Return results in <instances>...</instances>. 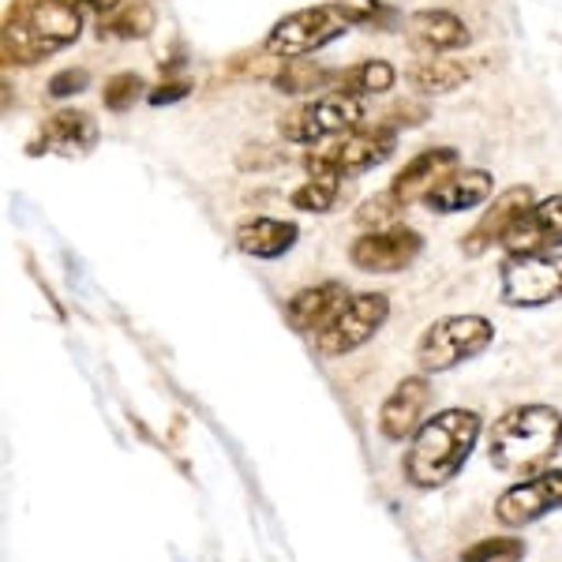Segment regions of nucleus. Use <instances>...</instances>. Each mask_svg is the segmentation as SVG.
I'll return each mask as SVG.
<instances>
[{"mask_svg": "<svg viewBox=\"0 0 562 562\" xmlns=\"http://www.w3.org/2000/svg\"><path fill=\"white\" fill-rule=\"evenodd\" d=\"M532 203H537V195H532L529 184H514V188H506V192H498L495 203L484 211V217L461 237V251H465L469 259L487 256L495 244H503V237L510 233V225L518 222Z\"/></svg>", "mask_w": 562, "mask_h": 562, "instance_id": "13", "label": "nucleus"}, {"mask_svg": "<svg viewBox=\"0 0 562 562\" xmlns=\"http://www.w3.org/2000/svg\"><path fill=\"white\" fill-rule=\"evenodd\" d=\"M458 166H461V158L454 147H428L397 169L394 180H390V192H394L397 203L409 211L413 203L428 199L450 173H458Z\"/></svg>", "mask_w": 562, "mask_h": 562, "instance_id": "14", "label": "nucleus"}, {"mask_svg": "<svg viewBox=\"0 0 562 562\" xmlns=\"http://www.w3.org/2000/svg\"><path fill=\"white\" fill-rule=\"evenodd\" d=\"M281 161H289V154H285V150L259 143V147H248V150L240 154L237 166H240V169H274V166H281Z\"/></svg>", "mask_w": 562, "mask_h": 562, "instance_id": "30", "label": "nucleus"}, {"mask_svg": "<svg viewBox=\"0 0 562 562\" xmlns=\"http://www.w3.org/2000/svg\"><path fill=\"white\" fill-rule=\"evenodd\" d=\"M98 143V124L83 109H60L45 116L38 135L31 139L26 154H87Z\"/></svg>", "mask_w": 562, "mask_h": 562, "instance_id": "17", "label": "nucleus"}, {"mask_svg": "<svg viewBox=\"0 0 562 562\" xmlns=\"http://www.w3.org/2000/svg\"><path fill=\"white\" fill-rule=\"evenodd\" d=\"M498 301L506 307H548L562 301V256H506L498 270Z\"/></svg>", "mask_w": 562, "mask_h": 562, "instance_id": "8", "label": "nucleus"}, {"mask_svg": "<svg viewBox=\"0 0 562 562\" xmlns=\"http://www.w3.org/2000/svg\"><path fill=\"white\" fill-rule=\"evenodd\" d=\"M428 405H431L428 375L420 371V375L402 379V383L390 390L383 409H379V431H383V439H390V442L413 439L416 428L424 424V413H428Z\"/></svg>", "mask_w": 562, "mask_h": 562, "instance_id": "15", "label": "nucleus"}, {"mask_svg": "<svg viewBox=\"0 0 562 562\" xmlns=\"http://www.w3.org/2000/svg\"><path fill=\"white\" fill-rule=\"evenodd\" d=\"M469 79H473V65L454 57H428L409 71V83L424 94H454Z\"/></svg>", "mask_w": 562, "mask_h": 562, "instance_id": "21", "label": "nucleus"}, {"mask_svg": "<svg viewBox=\"0 0 562 562\" xmlns=\"http://www.w3.org/2000/svg\"><path fill=\"white\" fill-rule=\"evenodd\" d=\"M386 319H390L386 293H357V296H349L346 307H341L319 334H315V349H319L326 360L357 352L383 330Z\"/></svg>", "mask_w": 562, "mask_h": 562, "instance_id": "9", "label": "nucleus"}, {"mask_svg": "<svg viewBox=\"0 0 562 562\" xmlns=\"http://www.w3.org/2000/svg\"><path fill=\"white\" fill-rule=\"evenodd\" d=\"M529 548L518 537H484L461 551V562H525Z\"/></svg>", "mask_w": 562, "mask_h": 562, "instance_id": "26", "label": "nucleus"}, {"mask_svg": "<svg viewBox=\"0 0 562 562\" xmlns=\"http://www.w3.org/2000/svg\"><path fill=\"white\" fill-rule=\"evenodd\" d=\"M364 121V105L360 98H349V94H319L312 102L289 109L285 116L278 121V132L285 143H296V147H319L326 139H338L352 128H360Z\"/></svg>", "mask_w": 562, "mask_h": 562, "instance_id": "7", "label": "nucleus"}, {"mask_svg": "<svg viewBox=\"0 0 562 562\" xmlns=\"http://www.w3.org/2000/svg\"><path fill=\"white\" fill-rule=\"evenodd\" d=\"M405 38L424 57H442V53L465 49L473 42V34H469L465 20L447 12V8H424V12H413L405 20Z\"/></svg>", "mask_w": 562, "mask_h": 562, "instance_id": "16", "label": "nucleus"}, {"mask_svg": "<svg viewBox=\"0 0 562 562\" xmlns=\"http://www.w3.org/2000/svg\"><path fill=\"white\" fill-rule=\"evenodd\" d=\"M79 34H83L79 0H31L4 26V65L31 68L53 57V53L76 45Z\"/></svg>", "mask_w": 562, "mask_h": 562, "instance_id": "3", "label": "nucleus"}, {"mask_svg": "<svg viewBox=\"0 0 562 562\" xmlns=\"http://www.w3.org/2000/svg\"><path fill=\"white\" fill-rule=\"evenodd\" d=\"M188 90H192V83L188 79H173V83H161L154 87L147 94L150 105H169V102H180V98H188Z\"/></svg>", "mask_w": 562, "mask_h": 562, "instance_id": "32", "label": "nucleus"}, {"mask_svg": "<svg viewBox=\"0 0 562 562\" xmlns=\"http://www.w3.org/2000/svg\"><path fill=\"white\" fill-rule=\"evenodd\" d=\"M124 0H79V8H87V12H94V15H102L105 20V12H116Z\"/></svg>", "mask_w": 562, "mask_h": 562, "instance_id": "33", "label": "nucleus"}, {"mask_svg": "<svg viewBox=\"0 0 562 562\" xmlns=\"http://www.w3.org/2000/svg\"><path fill=\"white\" fill-rule=\"evenodd\" d=\"M498 248H503L506 256L559 251L562 248V195H548V199H540V203H532L529 211L510 225V233H506Z\"/></svg>", "mask_w": 562, "mask_h": 562, "instance_id": "12", "label": "nucleus"}, {"mask_svg": "<svg viewBox=\"0 0 562 562\" xmlns=\"http://www.w3.org/2000/svg\"><path fill=\"white\" fill-rule=\"evenodd\" d=\"M397 83V71L390 60H360L357 68H349L341 76V90L338 94H349V98H368V94H386L390 87Z\"/></svg>", "mask_w": 562, "mask_h": 562, "instance_id": "22", "label": "nucleus"}, {"mask_svg": "<svg viewBox=\"0 0 562 562\" xmlns=\"http://www.w3.org/2000/svg\"><path fill=\"white\" fill-rule=\"evenodd\" d=\"M301 237L296 222H285V217H248V222L237 225V248L251 259H281L289 248Z\"/></svg>", "mask_w": 562, "mask_h": 562, "instance_id": "20", "label": "nucleus"}, {"mask_svg": "<svg viewBox=\"0 0 562 562\" xmlns=\"http://www.w3.org/2000/svg\"><path fill=\"white\" fill-rule=\"evenodd\" d=\"M492 341L495 326L484 315H447V319H435L420 334V341H416V368L424 375H439V371H450L480 357L484 349H492Z\"/></svg>", "mask_w": 562, "mask_h": 562, "instance_id": "4", "label": "nucleus"}, {"mask_svg": "<svg viewBox=\"0 0 562 562\" xmlns=\"http://www.w3.org/2000/svg\"><path fill=\"white\" fill-rule=\"evenodd\" d=\"M397 147V128L390 124H375V128H352L346 135L330 143V147H315L304 154V169L307 177H330V180H346L360 177L368 169L383 166V161Z\"/></svg>", "mask_w": 562, "mask_h": 562, "instance_id": "5", "label": "nucleus"}, {"mask_svg": "<svg viewBox=\"0 0 562 562\" xmlns=\"http://www.w3.org/2000/svg\"><path fill=\"white\" fill-rule=\"evenodd\" d=\"M90 83V71L87 68H65V71H57V76L49 79V98H57V102H65V98L71 94H79V90H87Z\"/></svg>", "mask_w": 562, "mask_h": 562, "instance_id": "29", "label": "nucleus"}, {"mask_svg": "<svg viewBox=\"0 0 562 562\" xmlns=\"http://www.w3.org/2000/svg\"><path fill=\"white\" fill-rule=\"evenodd\" d=\"M338 180H330V177H307L301 188H296L293 195H289V203L296 206V211H304V214H326L334 203H338Z\"/></svg>", "mask_w": 562, "mask_h": 562, "instance_id": "25", "label": "nucleus"}, {"mask_svg": "<svg viewBox=\"0 0 562 562\" xmlns=\"http://www.w3.org/2000/svg\"><path fill=\"white\" fill-rule=\"evenodd\" d=\"M326 79L330 76L315 68L312 60H301V57L281 60L278 57V71L270 76V83H274L281 94H307V90H323Z\"/></svg>", "mask_w": 562, "mask_h": 562, "instance_id": "24", "label": "nucleus"}, {"mask_svg": "<svg viewBox=\"0 0 562 562\" xmlns=\"http://www.w3.org/2000/svg\"><path fill=\"white\" fill-rule=\"evenodd\" d=\"M495 192V180L487 169H458L442 180L435 192L424 199L435 214H461V211H473L484 199H492Z\"/></svg>", "mask_w": 562, "mask_h": 562, "instance_id": "19", "label": "nucleus"}, {"mask_svg": "<svg viewBox=\"0 0 562 562\" xmlns=\"http://www.w3.org/2000/svg\"><path fill=\"white\" fill-rule=\"evenodd\" d=\"M562 450V413L551 405H518L503 413L487 439V458L498 473L529 480L551 469Z\"/></svg>", "mask_w": 562, "mask_h": 562, "instance_id": "2", "label": "nucleus"}, {"mask_svg": "<svg viewBox=\"0 0 562 562\" xmlns=\"http://www.w3.org/2000/svg\"><path fill=\"white\" fill-rule=\"evenodd\" d=\"M424 251V237L409 225H386V229H368L349 244V262L364 274H397L413 267Z\"/></svg>", "mask_w": 562, "mask_h": 562, "instance_id": "10", "label": "nucleus"}, {"mask_svg": "<svg viewBox=\"0 0 562 562\" xmlns=\"http://www.w3.org/2000/svg\"><path fill=\"white\" fill-rule=\"evenodd\" d=\"M154 31V8L150 4H128V8H116L109 12V20H102V38H121V42H135V38H147Z\"/></svg>", "mask_w": 562, "mask_h": 562, "instance_id": "23", "label": "nucleus"}, {"mask_svg": "<svg viewBox=\"0 0 562 562\" xmlns=\"http://www.w3.org/2000/svg\"><path fill=\"white\" fill-rule=\"evenodd\" d=\"M405 206L397 203L394 192H379V195H371L364 206L357 211V225H364V229H386V225H394V217L402 214Z\"/></svg>", "mask_w": 562, "mask_h": 562, "instance_id": "28", "label": "nucleus"}, {"mask_svg": "<svg viewBox=\"0 0 562 562\" xmlns=\"http://www.w3.org/2000/svg\"><path fill=\"white\" fill-rule=\"evenodd\" d=\"M341 8H346V15L352 20V26H368V23H375L379 20V0H338Z\"/></svg>", "mask_w": 562, "mask_h": 562, "instance_id": "31", "label": "nucleus"}, {"mask_svg": "<svg viewBox=\"0 0 562 562\" xmlns=\"http://www.w3.org/2000/svg\"><path fill=\"white\" fill-rule=\"evenodd\" d=\"M349 289L346 281H323V285H307L293 301L285 304V319L296 334H319L334 315L346 307Z\"/></svg>", "mask_w": 562, "mask_h": 562, "instance_id": "18", "label": "nucleus"}, {"mask_svg": "<svg viewBox=\"0 0 562 562\" xmlns=\"http://www.w3.org/2000/svg\"><path fill=\"white\" fill-rule=\"evenodd\" d=\"M147 90L143 83V76H135V71H116L113 79H105V90H102V102L109 113H124V109L135 105V98Z\"/></svg>", "mask_w": 562, "mask_h": 562, "instance_id": "27", "label": "nucleus"}, {"mask_svg": "<svg viewBox=\"0 0 562 562\" xmlns=\"http://www.w3.org/2000/svg\"><path fill=\"white\" fill-rule=\"evenodd\" d=\"M555 510H562V469H543V473L506 487L495 503V518L506 529H525Z\"/></svg>", "mask_w": 562, "mask_h": 562, "instance_id": "11", "label": "nucleus"}, {"mask_svg": "<svg viewBox=\"0 0 562 562\" xmlns=\"http://www.w3.org/2000/svg\"><path fill=\"white\" fill-rule=\"evenodd\" d=\"M352 31V20L346 8L334 0V4H315L301 8V12H289L270 26L267 38H262V53L267 57H307V53H319L330 42H338L341 34Z\"/></svg>", "mask_w": 562, "mask_h": 562, "instance_id": "6", "label": "nucleus"}, {"mask_svg": "<svg viewBox=\"0 0 562 562\" xmlns=\"http://www.w3.org/2000/svg\"><path fill=\"white\" fill-rule=\"evenodd\" d=\"M484 431V420L473 409H442L431 420L416 428L409 454H405V480L420 492L450 484L465 461L473 458V447Z\"/></svg>", "mask_w": 562, "mask_h": 562, "instance_id": "1", "label": "nucleus"}]
</instances>
